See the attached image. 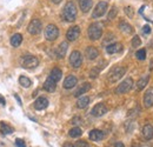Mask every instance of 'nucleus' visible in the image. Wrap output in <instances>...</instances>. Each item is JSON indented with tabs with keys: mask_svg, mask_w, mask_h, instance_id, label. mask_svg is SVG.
<instances>
[{
	"mask_svg": "<svg viewBox=\"0 0 153 147\" xmlns=\"http://www.w3.org/2000/svg\"><path fill=\"white\" fill-rule=\"evenodd\" d=\"M62 18L67 22H73L76 19V7L73 1H68L62 10Z\"/></svg>",
	"mask_w": 153,
	"mask_h": 147,
	"instance_id": "f257e3e1",
	"label": "nucleus"
},
{
	"mask_svg": "<svg viewBox=\"0 0 153 147\" xmlns=\"http://www.w3.org/2000/svg\"><path fill=\"white\" fill-rule=\"evenodd\" d=\"M87 34L91 40H98L102 36V24L100 22H93L90 25L87 30Z\"/></svg>",
	"mask_w": 153,
	"mask_h": 147,
	"instance_id": "f03ea898",
	"label": "nucleus"
},
{
	"mask_svg": "<svg viewBox=\"0 0 153 147\" xmlns=\"http://www.w3.org/2000/svg\"><path fill=\"white\" fill-rule=\"evenodd\" d=\"M126 73V68L123 66H117L114 68H112L108 73V81L110 82H117L120 78H123V75Z\"/></svg>",
	"mask_w": 153,
	"mask_h": 147,
	"instance_id": "7ed1b4c3",
	"label": "nucleus"
},
{
	"mask_svg": "<svg viewBox=\"0 0 153 147\" xmlns=\"http://www.w3.org/2000/svg\"><path fill=\"white\" fill-rule=\"evenodd\" d=\"M21 65H22L24 68H27V70L36 68L39 65V60L38 58L34 56V55H25L21 59Z\"/></svg>",
	"mask_w": 153,
	"mask_h": 147,
	"instance_id": "20e7f679",
	"label": "nucleus"
},
{
	"mask_svg": "<svg viewBox=\"0 0 153 147\" xmlns=\"http://www.w3.org/2000/svg\"><path fill=\"white\" fill-rule=\"evenodd\" d=\"M133 87V79L132 78H127L125 79L117 88H115L114 92L117 94H124V93H127L131 88Z\"/></svg>",
	"mask_w": 153,
	"mask_h": 147,
	"instance_id": "39448f33",
	"label": "nucleus"
},
{
	"mask_svg": "<svg viewBox=\"0 0 153 147\" xmlns=\"http://www.w3.org/2000/svg\"><path fill=\"white\" fill-rule=\"evenodd\" d=\"M58 37H59V30L56 25L51 24L45 28V38L48 41H54Z\"/></svg>",
	"mask_w": 153,
	"mask_h": 147,
	"instance_id": "423d86ee",
	"label": "nucleus"
},
{
	"mask_svg": "<svg viewBox=\"0 0 153 147\" xmlns=\"http://www.w3.org/2000/svg\"><path fill=\"white\" fill-rule=\"evenodd\" d=\"M41 28H42V25H41V21L39 19H33L30 24H28V27H27V31L32 36H37L41 32Z\"/></svg>",
	"mask_w": 153,
	"mask_h": 147,
	"instance_id": "0eeeda50",
	"label": "nucleus"
},
{
	"mask_svg": "<svg viewBox=\"0 0 153 147\" xmlns=\"http://www.w3.org/2000/svg\"><path fill=\"white\" fill-rule=\"evenodd\" d=\"M107 7H108V5H107V2H106V1H100V2H98V4H97V6H96V8L93 10L92 17H93L94 19L102 17V16L105 14V12H106Z\"/></svg>",
	"mask_w": 153,
	"mask_h": 147,
	"instance_id": "6e6552de",
	"label": "nucleus"
},
{
	"mask_svg": "<svg viewBox=\"0 0 153 147\" xmlns=\"http://www.w3.org/2000/svg\"><path fill=\"white\" fill-rule=\"evenodd\" d=\"M70 64L73 68H79L82 64V56L79 51H73L70 55Z\"/></svg>",
	"mask_w": 153,
	"mask_h": 147,
	"instance_id": "1a4fd4ad",
	"label": "nucleus"
},
{
	"mask_svg": "<svg viewBox=\"0 0 153 147\" xmlns=\"http://www.w3.org/2000/svg\"><path fill=\"white\" fill-rule=\"evenodd\" d=\"M80 36V27L79 26H73L66 32V38L68 41H76Z\"/></svg>",
	"mask_w": 153,
	"mask_h": 147,
	"instance_id": "9d476101",
	"label": "nucleus"
},
{
	"mask_svg": "<svg viewBox=\"0 0 153 147\" xmlns=\"http://www.w3.org/2000/svg\"><path fill=\"white\" fill-rule=\"evenodd\" d=\"M106 113H107V107H106L105 104H101V102L97 104L96 106L92 108V111H91V114L93 117H102Z\"/></svg>",
	"mask_w": 153,
	"mask_h": 147,
	"instance_id": "9b49d317",
	"label": "nucleus"
},
{
	"mask_svg": "<svg viewBox=\"0 0 153 147\" xmlns=\"http://www.w3.org/2000/svg\"><path fill=\"white\" fill-rule=\"evenodd\" d=\"M67 48H68L67 41H62L57 47V50H56V56H57L58 59H62L65 56V54H66V52H67Z\"/></svg>",
	"mask_w": 153,
	"mask_h": 147,
	"instance_id": "f8f14e48",
	"label": "nucleus"
},
{
	"mask_svg": "<svg viewBox=\"0 0 153 147\" xmlns=\"http://www.w3.org/2000/svg\"><path fill=\"white\" fill-rule=\"evenodd\" d=\"M144 106L146 108L153 106V88H149L147 92L144 94Z\"/></svg>",
	"mask_w": 153,
	"mask_h": 147,
	"instance_id": "ddd939ff",
	"label": "nucleus"
},
{
	"mask_svg": "<svg viewBox=\"0 0 153 147\" xmlns=\"http://www.w3.org/2000/svg\"><path fill=\"white\" fill-rule=\"evenodd\" d=\"M88 137H90V139H91L92 141H100V140L104 139L105 134H104V132L100 131V129H92V131L90 132Z\"/></svg>",
	"mask_w": 153,
	"mask_h": 147,
	"instance_id": "4468645a",
	"label": "nucleus"
},
{
	"mask_svg": "<svg viewBox=\"0 0 153 147\" xmlns=\"http://www.w3.org/2000/svg\"><path fill=\"white\" fill-rule=\"evenodd\" d=\"M47 106H48V100L46 98H44V97H40L34 101V108L38 111L45 110Z\"/></svg>",
	"mask_w": 153,
	"mask_h": 147,
	"instance_id": "2eb2a0df",
	"label": "nucleus"
},
{
	"mask_svg": "<svg viewBox=\"0 0 153 147\" xmlns=\"http://www.w3.org/2000/svg\"><path fill=\"white\" fill-rule=\"evenodd\" d=\"M85 55H86V58L88 60H94V59H97V56L99 55V51L97 50L94 46H88L86 48V51H85Z\"/></svg>",
	"mask_w": 153,
	"mask_h": 147,
	"instance_id": "dca6fc26",
	"label": "nucleus"
},
{
	"mask_svg": "<svg viewBox=\"0 0 153 147\" xmlns=\"http://www.w3.org/2000/svg\"><path fill=\"white\" fill-rule=\"evenodd\" d=\"M76 82H78V79H76L74 75H68L65 79V81H64V88H66V90L73 88L76 85Z\"/></svg>",
	"mask_w": 153,
	"mask_h": 147,
	"instance_id": "f3484780",
	"label": "nucleus"
},
{
	"mask_svg": "<svg viewBox=\"0 0 153 147\" xmlns=\"http://www.w3.org/2000/svg\"><path fill=\"white\" fill-rule=\"evenodd\" d=\"M57 87V82L54 80H52L50 76L46 79V81L44 82V90L47 92H54Z\"/></svg>",
	"mask_w": 153,
	"mask_h": 147,
	"instance_id": "a211bd4d",
	"label": "nucleus"
},
{
	"mask_svg": "<svg viewBox=\"0 0 153 147\" xmlns=\"http://www.w3.org/2000/svg\"><path fill=\"white\" fill-rule=\"evenodd\" d=\"M121 48H123L121 44L114 42V44H110V45H107V46H106V52H107L108 54H114V53L120 52V51H121Z\"/></svg>",
	"mask_w": 153,
	"mask_h": 147,
	"instance_id": "6ab92c4d",
	"label": "nucleus"
},
{
	"mask_svg": "<svg viewBox=\"0 0 153 147\" xmlns=\"http://www.w3.org/2000/svg\"><path fill=\"white\" fill-rule=\"evenodd\" d=\"M93 5V0H79V6H80V10L84 12V13H87L91 7Z\"/></svg>",
	"mask_w": 153,
	"mask_h": 147,
	"instance_id": "aec40b11",
	"label": "nucleus"
},
{
	"mask_svg": "<svg viewBox=\"0 0 153 147\" xmlns=\"http://www.w3.org/2000/svg\"><path fill=\"white\" fill-rule=\"evenodd\" d=\"M149 81H150V76L149 75H144L143 78H140L139 80H138V82H137V91H141V90H144L146 86H147V84H149Z\"/></svg>",
	"mask_w": 153,
	"mask_h": 147,
	"instance_id": "412c9836",
	"label": "nucleus"
},
{
	"mask_svg": "<svg viewBox=\"0 0 153 147\" xmlns=\"http://www.w3.org/2000/svg\"><path fill=\"white\" fill-rule=\"evenodd\" d=\"M143 135H144V138H145L146 140H151V139H152L153 138V126L152 125L147 124V125L144 126V128H143Z\"/></svg>",
	"mask_w": 153,
	"mask_h": 147,
	"instance_id": "4be33fe9",
	"label": "nucleus"
},
{
	"mask_svg": "<svg viewBox=\"0 0 153 147\" xmlns=\"http://www.w3.org/2000/svg\"><path fill=\"white\" fill-rule=\"evenodd\" d=\"M90 88H91V85L88 84V82H84L78 90L76 91V93H74V97H76V98H79L81 94H85L86 92H88L90 91Z\"/></svg>",
	"mask_w": 153,
	"mask_h": 147,
	"instance_id": "5701e85b",
	"label": "nucleus"
},
{
	"mask_svg": "<svg viewBox=\"0 0 153 147\" xmlns=\"http://www.w3.org/2000/svg\"><path fill=\"white\" fill-rule=\"evenodd\" d=\"M13 132H14L13 127H11L8 124H6V122H4V121H0V133H1V134L6 135V134H11V133H13Z\"/></svg>",
	"mask_w": 153,
	"mask_h": 147,
	"instance_id": "b1692460",
	"label": "nucleus"
},
{
	"mask_svg": "<svg viewBox=\"0 0 153 147\" xmlns=\"http://www.w3.org/2000/svg\"><path fill=\"white\" fill-rule=\"evenodd\" d=\"M119 28H120V31H121L123 33H125V34H131V33L133 32L132 26H131L130 24L125 22V21H121V22L119 24Z\"/></svg>",
	"mask_w": 153,
	"mask_h": 147,
	"instance_id": "393cba45",
	"label": "nucleus"
},
{
	"mask_svg": "<svg viewBox=\"0 0 153 147\" xmlns=\"http://www.w3.org/2000/svg\"><path fill=\"white\" fill-rule=\"evenodd\" d=\"M52 80H54L56 82H58L60 79H61V76H62V72H61V70H59V68H53L52 71H51V73L48 75Z\"/></svg>",
	"mask_w": 153,
	"mask_h": 147,
	"instance_id": "a878e982",
	"label": "nucleus"
},
{
	"mask_svg": "<svg viewBox=\"0 0 153 147\" xmlns=\"http://www.w3.org/2000/svg\"><path fill=\"white\" fill-rule=\"evenodd\" d=\"M88 104H90V98H88V97H81V98H79L78 101H76V107L82 110V108L87 107Z\"/></svg>",
	"mask_w": 153,
	"mask_h": 147,
	"instance_id": "bb28decb",
	"label": "nucleus"
},
{
	"mask_svg": "<svg viewBox=\"0 0 153 147\" xmlns=\"http://www.w3.org/2000/svg\"><path fill=\"white\" fill-rule=\"evenodd\" d=\"M21 41H22V36L19 34V33L13 34L12 38H11V45H12L13 47H19Z\"/></svg>",
	"mask_w": 153,
	"mask_h": 147,
	"instance_id": "cd10ccee",
	"label": "nucleus"
},
{
	"mask_svg": "<svg viewBox=\"0 0 153 147\" xmlns=\"http://www.w3.org/2000/svg\"><path fill=\"white\" fill-rule=\"evenodd\" d=\"M19 84L22 86V87H25V88H28L31 85H32V81L27 78V76H24V75H21L19 78Z\"/></svg>",
	"mask_w": 153,
	"mask_h": 147,
	"instance_id": "c85d7f7f",
	"label": "nucleus"
},
{
	"mask_svg": "<svg viewBox=\"0 0 153 147\" xmlns=\"http://www.w3.org/2000/svg\"><path fill=\"white\" fill-rule=\"evenodd\" d=\"M68 134H70L71 138H78V137H80L82 134V131H81V128H79V127H73L72 129H70Z\"/></svg>",
	"mask_w": 153,
	"mask_h": 147,
	"instance_id": "c756f323",
	"label": "nucleus"
},
{
	"mask_svg": "<svg viewBox=\"0 0 153 147\" xmlns=\"http://www.w3.org/2000/svg\"><path fill=\"white\" fill-rule=\"evenodd\" d=\"M117 14H118V10H117L115 6H113V7L110 10V13H108L107 18H108V20H112V19H114L115 17H117Z\"/></svg>",
	"mask_w": 153,
	"mask_h": 147,
	"instance_id": "7c9ffc66",
	"label": "nucleus"
},
{
	"mask_svg": "<svg viewBox=\"0 0 153 147\" xmlns=\"http://www.w3.org/2000/svg\"><path fill=\"white\" fill-rule=\"evenodd\" d=\"M135 56H137L139 60H145V58H146V51H145V50H139V51H137Z\"/></svg>",
	"mask_w": 153,
	"mask_h": 147,
	"instance_id": "2f4dec72",
	"label": "nucleus"
},
{
	"mask_svg": "<svg viewBox=\"0 0 153 147\" xmlns=\"http://www.w3.org/2000/svg\"><path fill=\"white\" fill-rule=\"evenodd\" d=\"M141 45V40H140V38L138 37H134L133 39H132V46L133 47H138V46H140Z\"/></svg>",
	"mask_w": 153,
	"mask_h": 147,
	"instance_id": "473e14b6",
	"label": "nucleus"
},
{
	"mask_svg": "<svg viewBox=\"0 0 153 147\" xmlns=\"http://www.w3.org/2000/svg\"><path fill=\"white\" fill-rule=\"evenodd\" d=\"M125 13L130 17V18H133V14H134V11L133 8L131 7V6H127V7H125Z\"/></svg>",
	"mask_w": 153,
	"mask_h": 147,
	"instance_id": "72a5a7b5",
	"label": "nucleus"
},
{
	"mask_svg": "<svg viewBox=\"0 0 153 147\" xmlns=\"http://www.w3.org/2000/svg\"><path fill=\"white\" fill-rule=\"evenodd\" d=\"M76 147H91L88 145V143L84 141V140H80V141H76Z\"/></svg>",
	"mask_w": 153,
	"mask_h": 147,
	"instance_id": "f704fd0d",
	"label": "nucleus"
},
{
	"mask_svg": "<svg viewBox=\"0 0 153 147\" xmlns=\"http://www.w3.org/2000/svg\"><path fill=\"white\" fill-rule=\"evenodd\" d=\"M143 32H144V34H150L151 33V27L149 25H145L143 27Z\"/></svg>",
	"mask_w": 153,
	"mask_h": 147,
	"instance_id": "c9c22d12",
	"label": "nucleus"
},
{
	"mask_svg": "<svg viewBox=\"0 0 153 147\" xmlns=\"http://www.w3.org/2000/svg\"><path fill=\"white\" fill-rule=\"evenodd\" d=\"M16 145H17V147H26L25 143L21 139H16Z\"/></svg>",
	"mask_w": 153,
	"mask_h": 147,
	"instance_id": "e433bc0d",
	"label": "nucleus"
},
{
	"mask_svg": "<svg viewBox=\"0 0 153 147\" xmlns=\"http://www.w3.org/2000/svg\"><path fill=\"white\" fill-rule=\"evenodd\" d=\"M80 121H81V119H80V118H73V119H72V124H74V125L80 124Z\"/></svg>",
	"mask_w": 153,
	"mask_h": 147,
	"instance_id": "4c0bfd02",
	"label": "nucleus"
},
{
	"mask_svg": "<svg viewBox=\"0 0 153 147\" xmlns=\"http://www.w3.org/2000/svg\"><path fill=\"white\" fill-rule=\"evenodd\" d=\"M5 102H6V101H5V98L0 94V106H5Z\"/></svg>",
	"mask_w": 153,
	"mask_h": 147,
	"instance_id": "58836bf2",
	"label": "nucleus"
},
{
	"mask_svg": "<svg viewBox=\"0 0 153 147\" xmlns=\"http://www.w3.org/2000/svg\"><path fill=\"white\" fill-rule=\"evenodd\" d=\"M114 147H125V146H124V144L121 141H117L114 144Z\"/></svg>",
	"mask_w": 153,
	"mask_h": 147,
	"instance_id": "ea45409f",
	"label": "nucleus"
},
{
	"mask_svg": "<svg viewBox=\"0 0 153 147\" xmlns=\"http://www.w3.org/2000/svg\"><path fill=\"white\" fill-rule=\"evenodd\" d=\"M14 98L17 99V101H18V104H19L20 106H21V105H22V102H21V100H20L19 95H18V94H14Z\"/></svg>",
	"mask_w": 153,
	"mask_h": 147,
	"instance_id": "a19ab883",
	"label": "nucleus"
},
{
	"mask_svg": "<svg viewBox=\"0 0 153 147\" xmlns=\"http://www.w3.org/2000/svg\"><path fill=\"white\" fill-rule=\"evenodd\" d=\"M62 147H76V146H73V145L70 144V143H66V144H64V146Z\"/></svg>",
	"mask_w": 153,
	"mask_h": 147,
	"instance_id": "79ce46f5",
	"label": "nucleus"
},
{
	"mask_svg": "<svg viewBox=\"0 0 153 147\" xmlns=\"http://www.w3.org/2000/svg\"><path fill=\"white\" fill-rule=\"evenodd\" d=\"M52 2H53V4H60L61 0H52Z\"/></svg>",
	"mask_w": 153,
	"mask_h": 147,
	"instance_id": "37998d69",
	"label": "nucleus"
}]
</instances>
